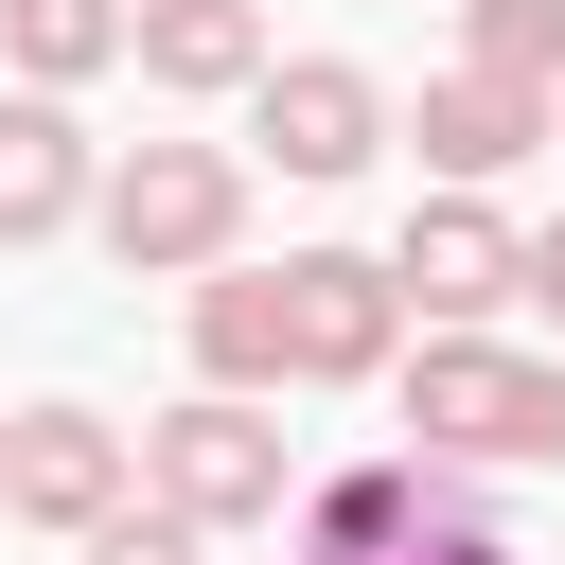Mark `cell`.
<instances>
[{"label":"cell","instance_id":"obj_1","mask_svg":"<svg viewBox=\"0 0 565 565\" xmlns=\"http://www.w3.org/2000/svg\"><path fill=\"white\" fill-rule=\"evenodd\" d=\"M230 230H247V159H230V141H124V159H106V247H124L141 282H177V265L212 282Z\"/></svg>","mask_w":565,"mask_h":565},{"label":"cell","instance_id":"obj_2","mask_svg":"<svg viewBox=\"0 0 565 565\" xmlns=\"http://www.w3.org/2000/svg\"><path fill=\"white\" fill-rule=\"evenodd\" d=\"M282 477H300V459H282V424H265L247 388H194V406H159V424H141V494H159V512H194V530H265V512H282Z\"/></svg>","mask_w":565,"mask_h":565},{"label":"cell","instance_id":"obj_3","mask_svg":"<svg viewBox=\"0 0 565 565\" xmlns=\"http://www.w3.org/2000/svg\"><path fill=\"white\" fill-rule=\"evenodd\" d=\"M388 282H406V318H424V335H494V318L530 300V230H512L494 194H424V212H406V247H388Z\"/></svg>","mask_w":565,"mask_h":565},{"label":"cell","instance_id":"obj_4","mask_svg":"<svg viewBox=\"0 0 565 565\" xmlns=\"http://www.w3.org/2000/svg\"><path fill=\"white\" fill-rule=\"evenodd\" d=\"M0 512L18 530H106V512H141V459H124V424L106 406H18V459H0Z\"/></svg>","mask_w":565,"mask_h":565},{"label":"cell","instance_id":"obj_5","mask_svg":"<svg viewBox=\"0 0 565 565\" xmlns=\"http://www.w3.org/2000/svg\"><path fill=\"white\" fill-rule=\"evenodd\" d=\"M282 318H300V388L406 371V282H388L371 247H300V265H282Z\"/></svg>","mask_w":565,"mask_h":565},{"label":"cell","instance_id":"obj_6","mask_svg":"<svg viewBox=\"0 0 565 565\" xmlns=\"http://www.w3.org/2000/svg\"><path fill=\"white\" fill-rule=\"evenodd\" d=\"M247 141H265L282 177H371V141H388V88H371L353 53H282V71L247 88Z\"/></svg>","mask_w":565,"mask_h":565},{"label":"cell","instance_id":"obj_7","mask_svg":"<svg viewBox=\"0 0 565 565\" xmlns=\"http://www.w3.org/2000/svg\"><path fill=\"white\" fill-rule=\"evenodd\" d=\"M406 141H424V177H441V194H494L530 141H565V88H512V71H477V53H459V71L406 106Z\"/></svg>","mask_w":565,"mask_h":565},{"label":"cell","instance_id":"obj_8","mask_svg":"<svg viewBox=\"0 0 565 565\" xmlns=\"http://www.w3.org/2000/svg\"><path fill=\"white\" fill-rule=\"evenodd\" d=\"M512 388H530V353L424 335V353H406V459H494V477H512Z\"/></svg>","mask_w":565,"mask_h":565},{"label":"cell","instance_id":"obj_9","mask_svg":"<svg viewBox=\"0 0 565 565\" xmlns=\"http://www.w3.org/2000/svg\"><path fill=\"white\" fill-rule=\"evenodd\" d=\"M71 212H106V159H88V124L53 88H18L0 106V247H53Z\"/></svg>","mask_w":565,"mask_h":565},{"label":"cell","instance_id":"obj_10","mask_svg":"<svg viewBox=\"0 0 565 565\" xmlns=\"http://www.w3.org/2000/svg\"><path fill=\"white\" fill-rule=\"evenodd\" d=\"M194 371H212V388H247V406H265V388H300L282 265H212V282H194Z\"/></svg>","mask_w":565,"mask_h":565},{"label":"cell","instance_id":"obj_11","mask_svg":"<svg viewBox=\"0 0 565 565\" xmlns=\"http://www.w3.org/2000/svg\"><path fill=\"white\" fill-rule=\"evenodd\" d=\"M282 53H265V0H141V88H177V106H212V88H265Z\"/></svg>","mask_w":565,"mask_h":565},{"label":"cell","instance_id":"obj_12","mask_svg":"<svg viewBox=\"0 0 565 565\" xmlns=\"http://www.w3.org/2000/svg\"><path fill=\"white\" fill-rule=\"evenodd\" d=\"M424 530H459V512H441V459H353V477L318 494V547H335V565H406Z\"/></svg>","mask_w":565,"mask_h":565},{"label":"cell","instance_id":"obj_13","mask_svg":"<svg viewBox=\"0 0 565 565\" xmlns=\"http://www.w3.org/2000/svg\"><path fill=\"white\" fill-rule=\"evenodd\" d=\"M0 53L71 106L88 71H124V53H141V0H0Z\"/></svg>","mask_w":565,"mask_h":565},{"label":"cell","instance_id":"obj_14","mask_svg":"<svg viewBox=\"0 0 565 565\" xmlns=\"http://www.w3.org/2000/svg\"><path fill=\"white\" fill-rule=\"evenodd\" d=\"M477 71H512V88H565V0H477Z\"/></svg>","mask_w":565,"mask_h":565},{"label":"cell","instance_id":"obj_15","mask_svg":"<svg viewBox=\"0 0 565 565\" xmlns=\"http://www.w3.org/2000/svg\"><path fill=\"white\" fill-rule=\"evenodd\" d=\"M88 565H212V530L141 494V512H106V530H88Z\"/></svg>","mask_w":565,"mask_h":565},{"label":"cell","instance_id":"obj_16","mask_svg":"<svg viewBox=\"0 0 565 565\" xmlns=\"http://www.w3.org/2000/svg\"><path fill=\"white\" fill-rule=\"evenodd\" d=\"M512 477H565V371L530 353V388H512Z\"/></svg>","mask_w":565,"mask_h":565},{"label":"cell","instance_id":"obj_17","mask_svg":"<svg viewBox=\"0 0 565 565\" xmlns=\"http://www.w3.org/2000/svg\"><path fill=\"white\" fill-rule=\"evenodd\" d=\"M530 300H547V318H565V212H547V230H530Z\"/></svg>","mask_w":565,"mask_h":565},{"label":"cell","instance_id":"obj_18","mask_svg":"<svg viewBox=\"0 0 565 565\" xmlns=\"http://www.w3.org/2000/svg\"><path fill=\"white\" fill-rule=\"evenodd\" d=\"M406 565H512V547H494V530H424Z\"/></svg>","mask_w":565,"mask_h":565},{"label":"cell","instance_id":"obj_19","mask_svg":"<svg viewBox=\"0 0 565 565\" xmlns=\"http://www.w3.org/2000/svg\"><path fill=\"white\" fill-rule=\"evenodd\" d=\"M300 565H335V547H300Z\"/></svg>","mask_w":565,"mask_h":565},{"label":"cell","instance_id":"obj_20","mask_svg":"<svg viewBox=\"0 0 565 565\" xmlns=\"http://www.w3.org/2000/svg\"><path fill=\"white\" fill-rule=\"evenodd\" d=\"M0 459H18V424H0Z\"/></svg>","mask_w":565,"mask_h":565}]
</instances>
